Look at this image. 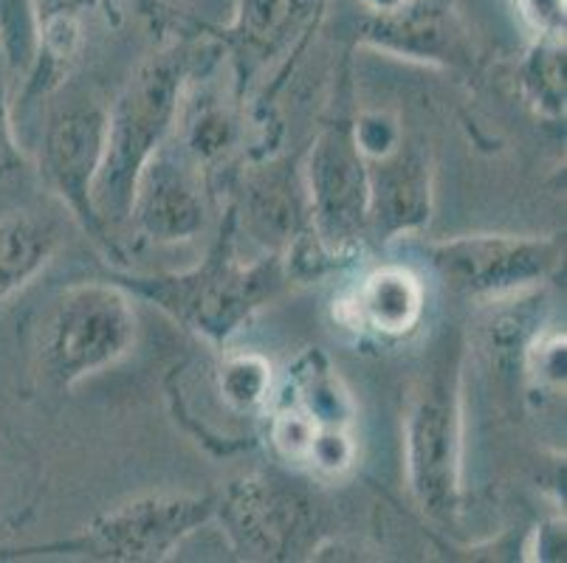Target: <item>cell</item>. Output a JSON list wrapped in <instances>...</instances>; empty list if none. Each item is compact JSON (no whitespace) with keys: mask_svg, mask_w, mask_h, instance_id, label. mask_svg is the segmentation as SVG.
<instances>
[{"mask_svg":"<svg viewBox=\"0 0 567 563\" xmlns=\"http://www.w3.org/2000/svg\"><path fill=\"white\" fill-rule=\"evenodd\" d=\"M187 76L189 51L184 45L158 51L142 62L107 111L105 153L91 189L105 231L127 223L138 175L173 133Z\"/></svg>","mask_w":567,"mask_h":563,"instance_id":"1","label":"cell"},{"mask_svg":"<svg viewBox=\"0 0 567 563\" xmlns=\"http://www.w3.org/2000/svg\"><path fill=\"white\" fill-rule=\"evenodd\" d=\"M280 262L282 257L277 254H266L251 265L240 262L235 251V217L229 209L218 242L198 268L164 277H131L118 285L153 299L175 322L206 341L224 344L266 299L275 296L282 279Z\"/></svg>","mask_w":567,"mask_h":563,"instance_id":"2","label":"cell"},{"mask_svg":"<svg viewBox=\"0 0 567 563\" xmlns=\"http://www.w3.org/2000/svg\"><path fill=\"white\" fill-rule=\"evenodd\" d=\"M404 465L412 502L426 519L452 524L463 499L461 353L446 341L417 375L404 420Z\"/></svg>","mask_w":567,"mask_h":563,"instance_id":"3","label":"cell"},{"mask_svg":"<svg viewBox=\"0 0 567 563\" xmlns=\"http://www.w3.org/2000/svg\"><path fill=\"white\" fill-rule=\"evenodd\" d=\"M138 316L118 282H80L60 293L45 316L40 361L60 389L107 369L133 350Z\"/></svg>","mask_w":567,"mask_h":563,"instance_id":"4","label":"cell"},{"mask_svg":"<svg viewBox=\"0 0 567 563\" xmlns=\"http://www.w3.org/2000/svg\"><path fill=\"white\" fill-rule=\"evenodd\" d=\"M426 254L450 291L499 302L525 296L554 277L565 246L556 234H466L432 242Z\"/></svg>","mask_w":567,"mask_h":563,"instance_id":"5","label":"cell"},{"mask_svg":"<svg viewBox=\"0 0 567 563\" xmlns=\"http://www.w3.org/2000/svg\"><path fill=\"white\" fill-rule=\"evenodd\" d=\"M306 200L313 242L328 260L348 257L370 237L368 158L353 124H328L313 142L306 164Z\"/></svg>","mask_w":567,"mask_h":563,"instance_id":"6","label":"cell"},{"mask_svg":"<svg viewBox=\"0 0 567 563\" xmlns=\"http://www.w3.org/2000/svg\"><path fill=\"white\" fill-rule=\"evenodd\" d=\"M215 496L153 493L122 502L63 544L100 561L153 563L173 555L206 521L215 519Z\"/></svg>","mask_w":567,"mask_h":563,"instance_id":"7","label":"cell"},{"mask_svg":"<svg viewBox=\"0 0 567 563\" xmlns=\"http://www.w3.org/2000/svg\"><path fill=\"white\" fill-rule=\"evenodd\" d=\"M231 546L251 561H288L311 539V504L297 490L262 473L237 479L215 502Z\"/></svg>","mask_w":567,"mask_h":563,"instance_id":"8","label":"cell"},{"mask_svg":"<svg viewBox=\"0 0 567 563\" xmlns=\"http://www.w3.org/2000/svg\"><path fill=\"white\" fill-rule=\"evenodd\" d=\"M107 107L91 100H71L49 113L40 142V175L71 209L82 229L105 237L94 211L91 189L105 153Z\"/></svg>","mask_w":567,"mask_h":563,"instance_id":"9","label":"cell"},{"mask_svg":"<svg viewBox=\"0 0 567 563\" xmlns=\"http://www.w3.org/2000/svg\"><path fill=\"white\" fill-rule=\"evenodd\" d=\"M138 234L158 246L189 242L206 226L204 167L182 147L164 142L151 161L144 164L133 189L131 215Z\"/></svg>","mask_w":567,"mask_h":563,"instance_id":"10","label":"cell"},{"mask_svg":"<svg viewBox=\"0 0 567 563\" xmlns=\"http://www.w3.org/2000/svg\"><path fill=\"white\" fill-rule=\"evenodd\" d=\"M359 43L430 65H461L468 60L466 25L455 0H406L386 12H364Z\"/></svg>","mask_w":567,"mask_h":563,"instance_id":"11","label":"cell"},{"mask_svg":"<svg viewBox=\"0 0 567 563\" xmlns=\"http://www.w3.org/2000/svg\"><path fill=\"white\" fill-rule=\"evenodd\" d=\"M231 215L257 246L266 248V254L288 257L313 237L306 186L280 161H268L246 175L244 195Z\"/></svg>","mask_w":567,"mask_h":563,"instance_id":"12","label":"cell"},{"mask_svg":"<svg viewBox=\"0 0 567 563\" xmlns=\"http://www.w3.org/2000/svg\"><path fill=\"white\" fill-rule=\"evenodd\" d=\"M370 234L379 240L421 231L432 217V169L424 149L401 138L381 158L368 161Z\"/></svg>","mask_w":567,"mask_h":563,"instance_id":"13","label":"cell"},{"mask_svg":"<svg viewBox=\"0 0 567 563\" xmlns=\"http://www.w3.org/2000/svg\"><path fill=\"white\" fill-rule=\"evenodd\" d=\"M426 310L424 282L404 265H379L339 302V319L348 327L375 338L399 341L415 333Z\"/></svg>","mask_w":567,"mask_h":563,"instance_id":"14","label":"cell"},{"mask_svg":"<svg viewBox=\"0 0 567 563\" xmlns=\"http://www.w3.org/2000/svg\"><path fill=\"white\" fill-rule=\"evenodd\" d=\"M324 0H235L231 18L215 34L240 56L266 60L302 34Z\"/></svg>","mask_w":567,"mask_h":563,"instance_id":"15","label":"cell"},{"mask_svg":"<svg viewBox=\"0 0 567 563\" xmlns=\"http://www.w3.org/2000/svg\"><path fill=\"white\" fill-rule=\"evenodd\" d=\"M60 246L49 220L14 211L0 217V304L43 273Z\"/></svg>","mask_w":567,"mask_h":563,"instance_id":"16","label":"cell"},{"mask_svg":"<svg viewBox=\"0 0 567 563\" xmlns=\"http://www.w3.org/2000/svg\"><path fill=\"white\" fill-rule=\"evenodd\" d=\"M215 395L235 417H257L268 409L275 392V372L260 353H226L213 369Z\"/></svg>","mask_w":567,"mask_h":563,"instance_id":"17","label":"cell"},{"mask_svg":"<svg viewBox=\"0 0 567 563\" xmlns=\"http://www.w3.org/2000/svg\"><path fill=\"white\" fill-rule=\"evenodd\" d=\"M523 85L543 116L565 113V40H534L523 62Z\"/></svg>","mask_w":567,"mask_h":563,"instance_id":"18","label":"cell"},{"mask_svg":"<svg viewBox=\"0 0 567 563\" xmlns=\"http://www.w3.org/2000/svg\"><path fill=\"white\" fill-rule=\"evenodd\" d=\"M0 49L7 71L25 80L38 60V9L34 0H0Z\"/></svg>","mask_w":567,"mask_h":563,"instance_id":"19","label":"cell"},{"mask_svg":"<svg viewBox=\"0 0 567 563\" xmlns=\"http://www.w3.org/2000/svg\"><path fill=\"white\" fill-rule=\"evenodd\" d=\"M235 144V118L224 105H198L187 118L182 147L200 167L220 161Z\"/></svg>","mask_w":567,"mask_h":563,"instance_id":"20","label":"cell"},{"mask_svg":"<svg viewBox=\"0 0 567 563\" xmlns=\"http://www.w3.org/2000/svg\"><path fill=\"white\" fill-rule=\"evenodd\" d=\"M268 417H271L268 420V440L277 448V453L293 465H306L308 448H311L313 434L319 428L317 423L286 397L275 403V409Z\"/></svg>","mask_w":567,"mask_h":563,"instance_id":"21","label":"cell"},{"mask_svg":"<svg viewBox=\"0 0 567 563\" xmlns=\"http://www.w3.org/2000/svg\"><path fill=\"white\" fill-rule=\"evenodd\" d=\"M355 459H359V442L353 426H319L308 448L306 465L322 477L337 479L353 471Z\"/></svg>","mask_w":567,"mask_h":563,"instance_id":"22","label":"cell"},{"mask_svg":"<svg viewBox=\"0 0 567 563\" xmlns=\"http://www.w3.org/2000/svg\"><path fill=\"white\" fill-rule=\"evenodd\" d=\"M151 3L206 31L224 29L235 9V0H151Z\"/></svg>","mask_w":567,"mask_h":563,"instance_id":"23","label":"cell"},{"mask_svg":"<svg viewBox=\"0 0 567 563\" xmlns=\"http://www.w3.org/2000/svg\"><path fill=\"white\" fill-rule=\"evenodd\" d=\"M528 364L536 384L561 389L565 386V335H539L528 350Z\"/></svg>","mask_w":567,"mask_h":563,"instance_id":"24","label":"cell"},{"mask_svg":"<svg viewBox=\"0 0 567 563\" xmlns=\"http://www.w3.org/2000/svg\"><path fill=\"white\" fill-rule=\"evenodd\" d=\"M534 40H565V0H514Z\"/></svg>","mask_w":567,"mask_h":563,"instance_id":"25","label":"cell"},{"mask_svg":"<svg viewBox=\"0 0 567 563\" xmlns=\"http://www.w3.org/2000/svg\"><path fill=\"white\" fill-rule=\"evenodd\" d=\"M353 136L368 161L370 158H381V155H386L401 142L399 124L390 116H381V113H364L353 124Z\"/></svg>","mask_w":567,"mask_h":563,"instance_id":"26","label":"cell"},{"mask_svg":"<svg viewBox=\"0 0 567 563\" xmlns=\"http://www.w3.org/2000/svg\"><path fill=\"white\" fill-rule=\"evenodd\" d=\"M23 169V149L14 136L12 111H9L7 76H0V184Z\"/></svg>","mask_w":567,"mask_h":563,"instance_id":"27","label":"cell"},{"mask_svg":"<svg viewBox=\"0 0 567 563\" xmlns=\"http://www.w3.org/2000/svg\"><path fill=\"white\" fill-rule=\"evenodd\" d=\"M96 0H34L38 9V25L49 18H80Z\"/></svg>","mask_w":567,"mask_h":563,"instance_id":"28","label":"cell"},{"mask_svg":"<svg viewBox=\"0 0 567 563\" xmlns=\"http://www.w3.org/2000/svg\"><path fill=\"white\" fill-rule=\"evenodd\" d=\"M355 7H362L364 12H386V9H395L406 0H353Z\"/></svg>","mask_w":567,"mask_h":563,"instance_id":"29","label":"cell"},{"mask_svg":"<svg viewBox=\"0 0 567 563\" xmlns=\"http://www.w3.org/2000/svg\"><path fill=\"white\" fill-rule=\"evenodd\" d=\"M7 60H3V49H0V76H7Z\"/></svg>","mask_w":567,"mask_h":563,"instance_id":"30","label":"cell"}]
</instances>
